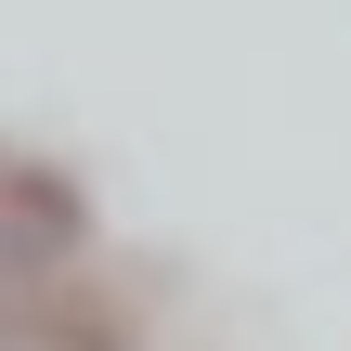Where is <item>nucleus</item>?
I'll return each mask as SVG.
<instances>
[{"instance_id":"nucleus-1","label":"nucleus","mask_w":351,"mask_h":351,"mask_svg":"<svg viewBox=\"0 0 351 351\" xmlns=\"http://www.w3.org/2000/svg\"><path fill=\"white\" fill-rule=\"evenodd\" d=\"M39 261H52V247H39L26 221H0V326L26 313V287H39Z\"/></svg>"}]
</instances>
